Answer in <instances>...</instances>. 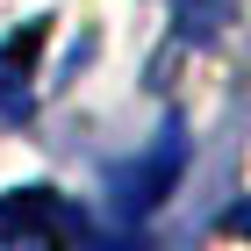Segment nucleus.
Returning <instances> with one entry per match:
<instances>
[{
  "mask_svg": "<svg viewBox=\"0 0 251 251\" xmlns=\"http://www.w3.org/2000/svg\"><path fill=\"white\" fill-rule=\"evenodd\" d=\"M72 230H79V215L50 187L0 194V251H72Z\"/></svg>",
  "mask_w": 251,
  "mask_h": 251,
  "instance_id": "f257e3e1",
  "label": "nucleus"
},
{
  "mask_svg": "<svg viewBox=\"0 0 251 251\" xmlns=\"http://www.w3.org/2000/svg\"><path fill=\"white\" fill-rule=\"evenodd\" d=\"M43 36H50V22H29L15 36H0V122H22V108H29V72H36Z\"/></svg>",
  "mask_w": 251,
  "mask_h": 251,
  "instance_id": "f03ea898",
  "label": "nucleus"
},
{
  "mask_svg": "<svg viewBox=\"0 0 251 251\" xmlns=\"http://www.w3.org/2000/svg\"><path fill=\"white\" fill-rule=\"evenodd\" d=\"M173 179H179V136H165V144H158V158H144L136 173H122V208H129V215L151 208Z\"/></svg>",
  "mask_w": 251,
  "mask_h": 251,
  "instance_id": "7ed1b4c3",
  "label": "nucleus"
},
{
  "mask_svg": "<svg viewBox=\"0 0 251 251\" xmlns=\"http://www.w3.org/2000/svg\"><path fill=\"white\" fill-rule=\"evenodd\" d=\"M223 7H230V0H179L187 29H215V22H223Z\"/></svg>",
  "mask_w": 251,
  "mask_h": 251,
  "instance_id": "20e7f679",
  "label": "nucleus"
},
{
  "mask_svg": "<svg viewBox=\"0 0 251 251\" xmlns=\"http://www.w3.org/2000/svg\"><path fill=\"white\" fill-rule=\"evenodd\" d=\"M223 230H230V237H251V194H244V201H237L230 215H223Z\"/></svg>",
  "mask_w": 251,
  "mask_h": 251,
  "instance_id": "39448f33",
  "label": "nucleus"
}]
</instances>
